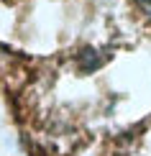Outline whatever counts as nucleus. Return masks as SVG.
<instances>
[{
    "label": "nucleus",
    "mask_w": 151,
    "mask_h": 156,
    "mask_svg": "<svg viewBox=\"0 0 151 156\" xmlns=\"http://www.w3.org/2000/svg\"><path fill=\"white\" fill-rule=\"evenodd\" d=\"M136 3H138V5H141V8H143V10H146V16L151 18V0H136Z\"/></svg>",
    "instance_id": "obj_1"
}]
</instances>
